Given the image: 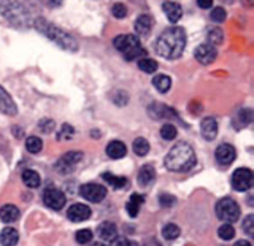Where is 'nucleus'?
<instances>
[{
  "label": "nucleus",
  "mask_w": 254,
  "mask_h": 246,
  "mask_svg": "<svg viewBox=\"0 0 254 246\" xmlns=\"http://www.w3.org/2000/svg\"><path fill=\"white\" fill-rule=\"evenodd\" d=\"M186 46V32L181 27L165 29L156 40V53L165 59H177L183 54Z\"/></svg>",
  "instance_id": "1"
},
{
  "label": "nucleus",
  "mask_w": 254,
  "mask_h": 246,
  "mask_svg": "<svg viewBox=\"0 0 254 246\" xmlns=\"http://www.w3.org/2000/svg\"><path fill=\"white\" fill-rule=\"evenodd\" d=\"M165 167L172 172H189L197 162L192 146L186 141L177 143L165 156Z\"/></svg>",
  "instance_id": "2"
},
{
  "label": "nucleus",
  "mask_w": 254,
  "mask_h": 246,
  "mask_svg": "<svg viewBox=\"0 0 254 246\" xmlns=\"http://www.w3.org/2000/svg\"><path fill=\"white\" fill-rule=\"evenodd\" d=\"M34 27L42 32V34L50 38L51 42H54L56 45H59L62 50H67V51H78V43L76 40L71 37L67 32H64L62 29H59L58 26H54V24L48 22L45 18H37L34 21Z\"/></svg>",
  "instance_id": "3"
},
{
  "label": "nucleus",
  "mask_w": 254,
  "mask_h": 246,
  "mask_svg": "<svg viewBox=\"0 0 254 246\" xmlns=\"http://www.w3.org/2000/svg\"><path fill=\"white\" fill-rule=\"evenodd\" d=\"M0 13L18 27L30 26V14L19 0H0Z\"/></svg>",
  "instance_id": "4"
},
{
  "label": "nucleus",
  "mask_w": 254,
  "mask_h": 246,
  "mask_svg": "<svg viewBox=\"0 0 254 246\" xmlns=\"http://www.w3.org/2000/svg\"><path fill=\"white\" fill-rule=\"evenodd\" d=\"M113 45L116 50L124 56L126 61H133L138 59L141 56H145V50L141 48L140 38L137 35H130V34H124V35H118L113 40Z\"/></svg>",
  "instance_id": "5"
},
{
  "label": "nucleus",
  "mask_w": 254,
  "mask_h": 246,
  "mask_svg": "<svg viewBox=\"0 0 254 246\" xmlns=\"http://www.w3.org/2000/svg\"><path fill=\"white\" fill-rule=\"evenodd\" d=\"M214 211H216V216L221 221H224L226 224H232L240 218V206L234 198H221L216 203Z\"/></svg>",
  "instance_id": "6"
},
{
  "label": "nucleus",
  "mask_w": 254,
  "mask_h": 246,
  "mask_svg": "<svg viewBox=\"0 0 254 246\" xmlns=\"http://www.w3.org/2000/svg\"><path fill=\"white\" fill-rule=\"evenodd\" d=\"M65 202H67L65 194H64L61 189H58V187H46L43 190V203L48 206V208L59 211V210L64 208Z\"/></svg>",
  "instance_id": "7"
},
{
  "label": "nucleus",
  "mask_w": 254,
  "mask_h": 246,
  "mask_svg": "<svg viewBox=\"0 0 254 246\" xmlns=\"http://www.w3.org/2000/svg\"><path fill=\"white\" fill-rule=\"evenodd\" d=\"M253 180H254V175L250 169H237L232 173V187L238 192H245L253 187Z\"/></svg>",
  "instance_id": "8"
},
{
  "label": "nucleus",
  "mask_w": 254,
  "mask_h": 246,
  "mask_svg": "<svg viewBox=\"0 0 254 246\" xmlns=\"http://www.w3.org/2000/svg\"><path fill=\"white\" fill-rule=\"evenodd\" d=\"M81 159H83V153H79V151H68V153L59 157V161L56 162V169L61 173H68L81 162Z\"/></svg>",
  "instance_id": "9"
},
{
  "label": "nucleus",
  "mask_w": 254,
  "mask_h": 246,
  "mask_svg": "<svg viewBox=\"0 0 254 246\" xmlns=\"http://www.w3.org/2000/svg\"><path fill=\"white\" fill-rule=\"evenodd\" d=\"M79 194H81V197L86 198V200H89L92 203H99L107 197V187L97 184V183H89V184L81 186Z\"/></svg>",
  "instance_id": "10"
},
{
  "label": "nucleus",
  "mask_w": 254,
  "mask_h": 246,
  "mask_svg": "<svg viewBox=\"0 0 254 246\" xmlns=\"http://www.w3.org/2000/svg\"><path fill=\"white\" fill-rule=\"evenodd\" d=\"M195 59L203 63V65H210V63L216 59V56H218V51H216V48L208 45V43H202V45H198L195 48Z\"/></svg>",
  "instance_id": "11"
},
{
  "label": "nucleus",
  "mask_w": 254,
  "mask_h": 246,
  "mask_svg": "<svg viewBox=\"0 0 254 246\" xmlns=\"http://www.w3.org/2000/svg\"><path fill=\"white\" fill-rule=\"evenodd\" d=\"M216 161L219 162V165H230L237 157V153H235V148L232 145H229V143H222L216 148Z\"/></svg>",
  "instance_id": "12"
},
{
  "label": "nucleus",
  "mask_w": 254,
  "mask_h": 246,
  "mask_svg": "<svg viewBox=\"0 0 254 246\" xmlns=\"http://www.w3.org/2000/svg\"><path fill=\"white\" fill-rule=\"evenodd\" d=\"M91 208L84 203H75L67 210V218L73 222H83L91 218Z\"/></svg>",
  "instance_id": "13"
},
{
  "label": "nucleus",
  "mask_w": 254,
  "mask_h": 246,
  "mask_svg": "<svg viewBox=\"0 0 254 246\" xmlns=\"http://www.w3.org/2000/svg\"><path fill=\"white\" fill-rule=\"evenodd\" d=\"M0 111L8 116H14L18 113V108H16V103L13 102L11 95L2 86H0Z\"/></svg>",
  "instance_id": "14"
},
{
  "label": "nucleus",
  "mask_w": 254,
  "mask_h": 246,
  "mask_svg": "<svg viewBox=\"0 0 254 246\" xmlns=\"http://www.w3.org/2000/svg\"><path fill=\"white\" fill-rule=\"evenodd\" d=\"M200 132L203 135V138L205 140H214L216 138V135H218V123H216V119L208 116V118H205L202 124H200Z\"/></svg>",
  "instance_id": "15"
},
{
  "label": "nucleus",
  "mask_w": 254,
  "mask_h": 246,
  "mask_svg": "<svg viewBox=\"0 0 254 246\" xmlns=\"http://www.w3.org/2000/svg\"><path fill=\"white\" fill-rule=\"evenodd\" d=\"M156 180V170L151 164H145L138 172V184L143 187H148Z\"/></svg>",
  "instance_id": "16"
},
{
  "label": "nucleus",
  "mask_w": 254,
  "mask_h": 246,
  "mask_svg": "<svg viewBox=\"0 0 254 246\" xmlns=\"http://www.w3.org/2000/svg\"><path fill=\"white\" fill-rule=\"evenodd\" d=\"M162 10L167 16V19H169L170 22H178L181 19L183 16V8L180 3L177 2H164L162 3Z\"/></svg>",
  "instance_id": "17"
},
{
  "label": "nucleus",
  "mask_w": 254,
  "mask_h": 246,
  "mask_svg": "<svg viewBox=\"0 0 254 246\" xmlns=\"http://www.w3.org/2000/svg\"><path fill=\"white\" fill-rule=\"evenodd\" d=\"M97 235H99V238H102L103 242H113L118 235V229L113 222L105 221L97 227Z\"/></svg>",
  "instance_id": "18"
},
{
  "label": "nucleus",
  "mask_w": 254,
  "mask_h": 246,
  "mask_svg": "<svg viewBox=\"0 0 254 246\" xmlns=\"http://www.w3.org/2000/svg\"><path fill=\"white\" fill-rule=\"evenodd\" d=\"M153 18H151L149 14H140L137 21H135V32H137L138 35H149L151 29H153Z\"/></svg>",
  "instance_id": "19"
},
{
  "label": "nucleus",
  "mask_w": 254,
  "mask_h": 246,
  "mask_svg": "<svg viewBox=\"0 0 254 246\" xmlns=\"http://www.w3.org/2000/svg\"><path fill=\"white\" fill-rule=\"evenodd\" d=\"M127 154V148L123 141L113 140L107 145V156L110 159H123Z\"/></svg>",
  "instance_id": "20"
},
{
  "label": "nucleus",
  "mask_w": 254,
  "mask_h": 246,
  "mask_svg": "<svg viewBox=\"0 0 254 246\" xmlns=\"http://www.w3.org/2000/svg\"><path fill=\"white\" fill-rule=\"evenodd\" d=\"M18 218H19L18 206L8 203V205H3L2 208H0V219H2L5 224H11V222L18 221Z\"/></svg>",
  "instance_id": "21"
},
{
  "label": "nucleus",
  "mask_w": 254,
  "mask_h": 246,
  "mask_svg": "<svg viewBox=\"0 0 254 246\" xmlns=\"http://www.w3.org/2000/svg\"><path fill=\"white\" fill-rule=\"evenodd\" d=\"M145 202V197L140 194H132L130 198L126 203V210L129 213L130 218H137V214L140 213V206Z\"/></svg>",
  "instance_id": "22"
},
{
  "label": "nucleus",
  "mask_w": 254,
  "mask_h": 246,
  "mask_svg": "<svg viewBox=\"0 0 254 246\" xmlns=\"http://www.w3.org/2000/svg\"><path fill=\"white\" fill-rule=\"evenodd\" d=\"M18 240H19V234L13 227H5L0 232V243H2V246H14L18 243Z\"/></svg>",
  "instance_id": "23"
},
{
  "label": "nucleus",
  "mask_w": 254,
  "mask_h": 246,
  "mask_svg": "<svg viewBox=\"0 0 254 246\" xmlns=\"http://www.w3.org/2000/svg\"><path fill=\"white\" fill-rule=\"evenodd\" d=\"M22 181H24V184H26L27 187L35 189V187L40 186V183H42V178H40L38 172L32 170V169H27V170L22 172Z\"/></svg>",
  "instance_id": "24"
},
{
  "label": "nucleus",
  "mask_w": 254,
  "mask_h": 246,
  "mask_svg": "<svg viewBox=\"0 0 254 246\" xmlns=\"http://www.w3.org/2000/svg\"><path fill=\"white\" fill-rule=\"evenodd\" d=\"M206 40H208V45L216 48L218 45L222 43V40H224V32L216 26L208 27V30H206Z\"/></svg>",
  "instance_id": "25"
},
{
  "label": "nucleus",
  "mask_w": 254,
  "mask_h": 246,
  "mask_svg": "<svg viewBox=\"0 0 254 246\" xmlns=\"http://www.w3.org/2000/svg\"><path fill=\"white\" fill-rule=\"evenodd\" d=\"M153 86L157 89V92L165 94V92L170 91L172 79H170V76H167V75H156L153 78Z\"/></svg>",
  "instance_id": "26"
},
{
  "label": "nucleus",
  "mask_w": 254,
  "mask_h": 246,
  "mask_svg": "<svg viewBox=\"0 0 254 246\" xmlns=\"http://www.w3.org/2000/svg\"><path fill=\"white\" fill-rule=\"evenodd\" d=\"M102 178L105 180L110 186H113L115 189H123L126 184H127V178L124 177H116V175L113 173H110V172H105L102 175Z\"/></svg>",
  "instance_id": "27"
},
{
  "label": "nucleus",
  "mask_w": 254,
  "mask_h": 246,
  "mask_svg": "<svg viewBox=\"0 0 254 246\" xmlns=\"http://www.w3.org/2000/svg\"><path fill=\"white\" fill-rule=\"evenodd\" d=\"M132 149H133V153L137 154V156L143 157V156H146V154L149 153V143H148L145 138L138 137V138H135V140H133V143H132Z\"/></svg>",
  "instance_id": "28"
},
{
  "label": "nucleus",
  "mask_w": 254,
  "mask_h": 246,
  "mask_svg": "<svg viewBox=\"0 0 254 246\" xmlns=\"http://www.w3.org/2000/svg\"><path fill=\"white\" fill-rule=\"evenodd\" d=\"M26 148H27V151H29L30 154H37V153H40V151H42L43 141H42V138H40V137L30 135V137L26 140Z\"/></svg>",
  "instance_id": "29"
},
{
  "label": "nucleus",
  "mask_w": 254,
  "mask_h": 246,
  "mask_svg": "<svg viewBox=\"0 0 254 246\" xmlns=\"http://www.w3.org/2000/svg\"><path fill=\"white\" fill-rule=\"evenodd\" d=\"M181 234V230L177 224H173V222H170V224H165L162 227V237L165 238V240H175V238H178Z\"/></svg>",
  "instance_id": "30"
},
{
  "label": "nucleus",
  "mask_w": 254,
  "mask_h": 246,
  "mask_svg": "<svg viewBox=\"0 0 254 246\" xmlns=\"http://www.w3.org/2000/svg\"><path fill=\"white\" fill-rule=\"evenodd\" d=\"M138 68L141 71H145V73H149L151 75V73H154V71L159 68V65H157L156 61L148 59V58H143V59L138 61Z\"/></svg>",
  "instance_id": "31"
},
{
  "label": "nucleus",
  "mask_w": 254,
  "mask_h": 246,
  "mask_svg": "<svg viewBox=\"0 0 254 246\" xmlns=\"http://www.w3.org/2000/svg\"><path fill=\"white\" fill-rule=\"evenodd\" d=\"M235 121L240 123V124H238V127H245V125L251 124V121H253V111H251L250 108H243V110H240V111L237 113Z\"/></svg>",
  "instance_id": "32"
},
{
  "label": "nucleus",
  "mask_w": 254,
  "mask_h": 246,
  "mask_svg": "<svg viewBox=\"0 0 254 246\" xmlns=\"http://www.w3.org/2000/svg\"><path fill=\"white\" fill-rule=\"evenodd\" d=\"M218 235H219L221 240L229 242V240H232V238L235 237V229H234V226H230V224H222L218 229Z\"/></svg>",
  "instance_id": "33"
},
{
  "label": "nucleus",
  "mask_w": 254,
  "mask_h": 246,
  "mask_svg": "<svg viewBox=\"0 0 254 246\" xmlns=\"http://www.w3.org/2000/svg\"><path fill=\"white\" fill-rule=\"evenodd\" d=\"M161 137L164 138V140H173L175 137H177V127H175L173 124H170V123H167V124H164L162 127H161Z\"/></svg>",
  "instance_id": "34"
},
{
  "label": "nucleus",
  "mask_w": 254,
  "mask_h": 246,
  "mask_svg": "<svg viewBox=\"0 0 254 246\" xmlns=\"http://www.w3.org/2000/svg\"><path fill=\"white\" fill-rule=\"evenodd\" d=\"M75 240L76 243L79 245H87V243H91L92 240V232L89 229H81V230H78V232L75 234Z\"/></svg>",
  "instance_id": "35"
},
{
  "label": "nucleus",
  "mask_w": 254,
  "mask_h": 246,
  "mask_svg": "<svg viewBox=\"0 0 254 246\" xmlns=\"http://www.w3.org/2000/svg\"><path fill=\"white\" fill-rule=\"evenodd\" d=\"M73 135H75L73 125H70V124H62L61 130H59V133H58V138H59V140H71V138H73Z\"/></svg>",
  "instance_id": "36"
},
{
  "label": "nucleus",
  "mask_w": 254,
  "mask_h": 246,
  "mask_svg": "<svg viewBox=\"0 0 254 246\" xmlns=\"http://www.w3.org/2000/svg\"><path fill=\"white\" fill-rule=\"evenodd\" d=\"M226 10L222 6H216V8H213L211 13H210V19L213 22H224L226 21Z\"/></svg>",
  "instance_id": "37"
},
{
  "label": "nucleus",
  "mask_w": 254,
  "mask_h": 246,
  "mask_svg": "<svg viewBox=\"0 0 254 246\" xmlns=\"http://www.w3.org/2000/svg\"><path fill=\"white\" fill-rule=\"evenodd\" d=\"M111 13H113L115 18L123 19L127 16V6L124 3H115L113 6H111Z\"/></svg>",
  "instance_id": "38"
},
{
  "label": "nucleus",
  "mask_w": 254,
  "mask_h": 246,
  "mask_svg": "<svg viewBox=\"0 0 254 246\" xmlns=\"http://www.w3.org/2000/svg\"><path fill=\"white\" fill-rule=\"evenodd\" d=\"M243 232L248 237L254 235V216H253V214H250V216L245 218V221H243Z\"/></svg>",
  "instance_id": "39"
},
{
  "label": "nucleus",
  "mask_w": 254,
  "mask_h": 246,
  "mask_svg": "<svg viewBox=\"0 0 254 246\" xmlns=\"http://www.w3.org/2000/svg\"><path fill=\"white\" fill-rule=\"evenodd\" d=\"M159 203H161L162 206H172V205H175V197L173 195H170V194H161L159 195Z\"/></svg>",
  "instance_id": "40"
},
{
  "label": "nucleus",
  "mask_w": 254,
  "mask_h": 246,
  "mask_svg": "<svg viewBox=\"0 0 254 246\" xmlns=\"http://www.w3.org/2000/svg\"><path fill=\"white\" fill-rule=\"evenodd\" d=\"M40 129H42L43 132H51L54 129V123L50 121V119H43V121L40 123Z\"/></svg>",
  "instance_id": "41"
},
{
  "label": "nucleus",
  "mask_w": 254,
  "mask_h": 246,
  "mask_svg": "<svg viewBox=\"0 0 254 246\" xmlns=\"http://www.w3.org/2000/svg\"><path fill=\"white\" fill-rule=\"evenodd\" d=\"M197 5L202 10H208V8L213 6V0H197Z\"/></svg>",
  "instance_id": "42"
},
{
  "label": "nucleus",
  "mask_w": 254,
  "mask_h": 246,
  "mask_svg": "<svg viewBox=\"0 0 254 246\" xmlns=\"http://www.w3.org/2000/svg\"><path fill=\"white\" fill-rule=\"evenodd\" d=\"M116 246H138L133 240H129V238H123V240H119L116 243Z\"/></svg>",
  "instance_id": "43"
},
{
  "label": "nucleus",
  "mask_w": 254,
  "mask_h": 246,
  "mask_svg": "<svg viewBox=\"0 0 254 246\" xmlns=\"http://www.w3.org/2000/svg\"><path fill=\"white\" fill-rule=\"evenodd\" d=\"M234 246H251V243L248 240H238Z\"/></svg>",
  "instance_id": "44"
},
{
  "label": "nucleus",
  "mask_w": 254,
  "mask_h": 246,
  "mask_svg": "<svg viewBox=\"0 0 254 246\" xmlns=\"http://www.w3.org/2000/svg\"><path fill=\"white\" fill-rule=\"evenodd\" d=\"M145 246H161V245H159L157 242H154V240H153V242H148Z\"/></svg>",
  "instance_id": "45"
},
{
  "label": "nucleus",
  "mask_w": 254,
  "mask_h": 246,
  "mask_svg": "<svg viewBox=\"0 0 254 246\" xmlns=\"http://www.w3.org/2000/svg\"><path fill=\"white\" fill-rule=\"evenodd\" d=\"M62 0H50V5H61Z\"/></svg>",
  "instance_id": "46"
},
{
  "label": "nucleus",
  "mask_w": 254,
  "mask_h": 246,
  "mask_svg": "<svg viewBox=\"0 0 254 246\" xmlns=\"http://www.w3.org/2000/svg\"><path fill=\"white\" fill-rule=\"evenodd\" d=\"M92 246H107V245H102V243H97V245H92Z\"/></svg>",
  "instance_id": "47"
}]
</instances>
